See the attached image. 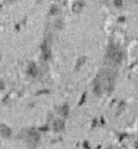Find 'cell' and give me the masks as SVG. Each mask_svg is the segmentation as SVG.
Segmentation results:
<instances>
[{
  "label": "cell",
  "mask_w": 138,
  "mask_h": 149,
  "mask_svg": "<svg viewBox=\"0 0 138 149\" xmlns=\"http://www.w3.org/2000/svg\"><path fill=\"white\" fill-rule=\"evenodd\" d=\"M38 70L36 63H30L27 68V74L31 77H36V74H38Z\"/></svg>",
  "instance_id": "7a4b0ae2"
},
{
  "label": "cell",
  "mask_w": 138,
  "mask_h": 149,
  "mask_svg": "<svg viewBox=\"0 0 138 149\" xmlns=\"http://www.w3.org/2000/svg\"><path fill=\"white\" fill-rule=\"evenodd\" d=\"M5 88V84H4V82L2 80H0V91H2V90Z\"/></svg>",
  "instance_id": "ba28073f"
},
{
  "label": "cell",
  "mask_w": 138,
  "mask_h": 149,
  "mask_svg": "<svg viewBox=\"0 0 138 149\" xmlns=\"http://www.w3.org/2000/svg\"><path fill=\"white\" fill-rule=\"evenodd\" d=\"M39 139V135L36 132H29L27 134V140L29 142H36Z\"/></svg>",
  "instance_id": "277c9868"
},
{
  "label": "cell",
  "mask_w": 138,
  "mask_h": 149,
  "mask_svg": "<svg viewBox=\"0 0 138 149\" xmlns=\"http://www.w3.org/2000/svg\"><path fill=\"white\" fill-rule=\"evenodd\" d=\"M0 9H1V5H0Z\"/></svg>",
  "instance_id": "8fae6325"
},
{
  "label": "cell",
  "mask_w": 138,
  "mask_h": 149,
  "mask_svg": "<svg viewBox=\"0 0 138 149\" xmlns=\"http://www.w3.org/2000/svg\"><path fill=\"white\" fill-rule=\"evenodd\" d=\"M56 25L58 26L59 28H61L62 27V21H61V19H59L58 21H56Z\"/></svg>",
  "instance_id": "30bf717a"
},
{
  "label": "cell",
  "mask_w": 138,
  "mask_h": 149,
  "mask_svg": "<svg viewBox=\"0 0 138 149\" xmlns=\"http://www.w3.org/2000/svg\"><path fill=\"white\" fill-rule=\"evenodd\" d=\"M61 112H62V114L63 116H67L68 113H69V107L68 106H63L62 108V110H61Z\"/></svg>",
  "instance_id": "52a82bcc"
},
{
  "label": "cell",
  "mask_w": 138,
  "mask_h": 149,
  "mask_svg": "<svg viewBox=\"0 0 138 149\" xmlns=\"http://www.w3.org/2000/svg\"><path fill=\"white\" fill-rule=\"evenodd\" d=\"M0 134L3 137H9L10 135H11V130H10L9 127L2 124V125H0Z\"/></svg>",
  "instance_id": "6da1fadb"
},
{
  "label": "cell",
  "mask_w": 138,
  "mask_h": 149,
  "mask_svg": "<svg viewBox=\"0 0 138 149\" xmlns=\"http://www.w3.org/2000/svg\"><path fill=\"white\" fill-rule=\"evenodd\" d=\"M0 58H1V56H0Z\"/></svg>",
  "instance_id": "7c38bea8"
},
{
  "label": "cell",
  "mask_w": 138,
  "mask_h": 149,
  "mask_svg": "<svg viewBox=\"0 0 138 149\" xmlns=\"http://www.w3.org/2000/svg\"><path fill=\"white\" fill-rule=\"evenodd\" d=\"M56 10H58V8H56V6H52V9H50V13H52V14H54V13L56 12Z\"/></svg>",
  "instance_id": "9c48e42d"
},
{
  "label": "cell",
  "mask_w": 138,
  "mask_h": 149,
  "mask_svg": "<svg viewBox=\"0 0 138 149\" xmlns=\"http://www.w3.org/2000/svg\"><path fill=\"white\" fill-rule=\"evenodd\" d=\"M41 50H43V60L47 61L50 58V52H49V49L47 47V45H45V43H43V47H41Z\"/></svg>",
  "instance_id": "3957f363"
},
{
  "label": "cell",
  "mask_w": 138,
  "mask_h": 149,
  "mask_svg": "<svg viewBox=\"0 0 138 149\" xmlns=\"http://www.w3.org/2000/svg\"><path fill=\"white\" fill-rule=\"evenodd\" d=\"M83 7V2H75V4L73 5V10L75 12H79Z\"/></svg>",
  "instance_id": "8992f818"
},
{
  "label": "cell",
  "mask_w": 138,
  "mask_h": 149,
  "mask_svg": "<svg viewBox=\"0 0 138 149\" xmlns=\"http://www.w3.org/2000/svg\"><path fill=\"white\" fill-rule=\"evenodd\" d=\"M63 127H65V124H63V122L62 121V120H56V121L54 123V129L56 131L63 130Z\"/></svg>",
  "instance_id": "5b68a950"
}]
</instances>
